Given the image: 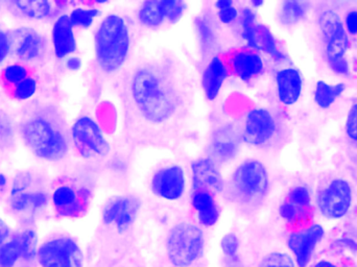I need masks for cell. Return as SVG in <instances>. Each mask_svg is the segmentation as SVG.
I'll return each mask as SVG.
<instances>
[{
    "label": "cell",
    "instance_id": "11",
    "mask_svg": "<svg viewBox=\"0 0 357 267\" xmlns=\"http://www.w3.org/2000/svg\"><path fill=\"white\" fill-rule=\"evenodd\" d=\"M153 193L165 201H178L186 188V176L180 165H169L155 172L151 181Z\"/></svg>",
    "mask_w": 357,
    "mask_h": 267
},
{
    "label": "cell",
    "instance_id": "35",
    "mask_svg": "<svg viewBox=\"0 0 357 267\" xmlns=\"http://www.w3.org/2000/svg\"><path fill=\"white\" fill-rule=\"evenodd\" d=\"M2 77H3L6 83L16 86L21 82L24 81L26 77H29V71H27L26 67L23 66V65H8V67L4 68Z\"/></svg>",
    "mask_w": 357,
    "mask_h": 267
},
{
    "label": "cell",
    "instance_id": "15",
    "mask_svg": "<svg viewBox=\"0 0 357 267\" xmlns=\"http://www.w3.org/2000/svg\"><path fill=\"white\" fill-rule=\"evenodd\" d=\"M139 208V201L136 197H119L105 208L102 220L107 224H115L119 232H123L133 224Z\"/></svg>",
    "mask_w": 357,
    "mask_h": 267
},
{
    "label": "cell",
    "instance_id": "33",
    "mask_svg": "<svg viewBox=\"0 0 357 267\" xmlns=\"http://www.w3.org/2000/svg\"><path fill=\"white\" fill-rule=\"evenodd\" d=\"M165 19L171 23H176L182 18L186 10V3L181 0H160Z\"/></svg>",
    "mask_w": 357,
    "mask_h": 267
},
{
    "label": "cell",
    "instance_id": "13",
    "mask_svg": "<svg viewBox=\"0 0 357 267\" xmlns=\"http://www.w3.org/2000/svg\"><path fill=\"white\" fill-rule=\"evenodd\" d=\"M90 191L87 188H75L70 185H60L52 193V204L56 212L64 218L81 215L89 201Z\"/></svg>",
    "mask_w": 357,
    "mask_h": 267
},
{
    "label": "cell",
    "instance_id": "43",
    "mask_svg": "<svg viewBox=\"0 0 357 267\" xmlns=\"http://www.w3.org/2000/svg\"><path fill=\"white\" fill-rule=\"evenodd\" d=\"M345 26L350 35H357V10H350L346 16Z\"/></svg>",
    "mask_w": 357,
    "mask_h": 267
},
{
    "label": "cell",
    "instance_id": "10",
    "mask_svg": "<svg viewBox=\"0 0 357 267\" xmlns=\"http://www.w3.org/2000/svg\"><path fill=\"white\" fill-rule=\"evenodd\" d=\"M276 132V121L271 112L264 108L253 109L245 117L241 139L251 146H264L273 140Z\"/></svg>",
    "mask_w": 357,
    "mask_h": 267
},
{
    "label": "cell",
    "instance_id": "41",
    "mask_svg": "<svg viewBox=\"0 0 357 267\" xmlns=\"http://www.w3.org/2000/svg\"><path fill=\"white\" fill-rule=\"evenodd\" d=\"M12 50V38L4 31L0 29V65L8 58Z\"/></svg>",
    "mask_w": 357,
    "mask_h": 267
},
{
    "label": "cell",
    "instance_id": "28",
    "mask_svg": "<svg viewBox=\"0 0 357 267\" xmlns=\"http://www.w3.org/2000/svg\"><path fill=\"white\" fill-rule=\"evenodd\" d=\"M307 12V4L303 1H284L281 6L280 13H279V19L283 25L296 24L301 21Z\"/></svg>",
    "mask_w": 357,
    "mask_h": 267
},
{
    "label": "cell",
    "instance_id": "45",
    "mask_svg": "<svg viewBox=\"0 0 357 267\" xmlns=\"http://www.w3.org/2000/svg\"><path fill=\"white\" fill-rule=\"evenodd\" d=\"M82 65H83V63H82L81 58H79V56H69V58L67 59L66 67L69 70H79V69L82 68Z\"/></svg>",
    "mask_w": 357,
    "mask_h": 267
},
{
    "label": "cell",
    "instance_id": "31",
    "mask_svg": "<svg viewBox=\"0 0 357 267\" xmlns=\"http://www.w3.org/2000/svg\"><path fill=\"white\" fill-rule=\"evenodd\" d=\"M191 204H192L193 209L197 212V214L204 213V212L209 211V210L218 207L215 199H214L213 193L207 190L193 191Z\"/></svg>",
    "mask_w": 357,
    "mask_h": 267
},
{
    "label": "cell",
    "instance_id": "2",
    "mask_svg": "<svg viewBox=\"0 0 357 267\" xmlns=\"http://www.w3.org/2000/svg\"><path fill=\"white\" fill-rule=\"evenodd\" d=\"M94 46L96 60L105 73L119 70L131 47V36L125 19L119 15H108L96 29Z\"/></svg>",
    "mask_w": 357,
    "mask_h": 267
},
{
    "label": "cell",
    "instance_id": "22",
    "mask_svg": "<svg viewBox=\"0 0 357 267\" xmlns=\"http://www.w3.org/2000/svg\"><path fill=\"white\" fill-rule=\"evenodd\" d=\"M231 68L235 77L249 84L264 73V62L254 50H241L231 59Z\"/></svg>",
    "mask_w": 357,
    "mask_h": 267
},
{
    "label": "cell",
    "instance_id": "17",
    "mask_svg": "<svg viewBox=\"0 0 357 267\" xmlns=\"http://www.w3.org/2000/svg\"><path fill=\"white\" fill-rule=\"evenodd\" d=\"M31 183L27 176H20L15 181L10 192V205L15 212L36 211L47 204V194L44 191H29Z\"/></svg>",
    "mask_w": 357,
    "mask_h": 267
},
{
    "label": "cell",
    "instance_id": "34",
    "mask_svg": "<svg viewBox=\"0 0 357 267\" xmlns=\"http://www.w3.org/2000/svg\"><path fill=\"white\" fill-rule=\"evenodd\" d=\"M37 81L33 77H26L24 81L14 86L13 96L18 100H27L33 98L37 92Z\"/></svg>",
    "mask_w": 357,
    "mask_h": 267
},
{
    "label": "cell",
    "instance_id": "23",
    "mask_svg": "<svg viewBox=\"0 0 357 267\" xmlns=\"http://www.w3.org/2000/svg\"><path fill=\"white\" fill-rule=\"evenodd\" d=\"M277 94L283 105L291 106L301 98L303 81L299 71L295 68H284L276 75Z\"/></svg>",
    "mask_w": 357,
    "mask_h": 267
},
{
    "label": "cell",
    "instance_id": "5",
    "mask_svg": "<svg viewBox=\"0 0 357 267\" xmlns=\"http://www.w3.org/2000/svg\"><path fill=\"white\" fill-rule=\"evenodd\" d=\"M270 187L268 170L257 160H247L237 166L231 178V188L238 201L252 204L264 199Z\"/></svg>",
    "mask_w": 357,
    "mask_h": 267
},
{
    "label": "cell",
    "instance_id": "46",
    "mask_svg": "<svg viewBox=\"0 0 357 267\" xmlns=\"http://www.w3.org/2000/svg\"><path fill=\"white\" fill-rule=\"evenodd\" d=\"M340 245H344V247L349 249L350 251L357 252V243L354 239L343 238L339 241Z\"/></svg>",
    "mask_w": 357,
    "mask_h": 267
},
{
    "label": "cell",
    "instance_id": "32",
    "mask_svg": "<svg viewBox=\"0 0 357 267\" xmlns=\"http://www.w3.org/2000/svg\"><path fill=\"white\" fill-rule=\"evenodd\" d=\"M218 18L224 24H232L238 19L239 12L232 0H218L215 2Z\"/></svg>",
    "mask_w": 357,
    "mask_h": 267
},
{
    "label": "cell",
    "instance_id": "24",
    "mask_svg": "<svg viewBox=\"0 0 357 267\" xmlns=\"http://www.w3.org/2000/svg\"><path fill=\"white\" fill-rule=\"evenodd\" d=\"M228 77V67L224 61L220 56H213L206 66L202 77V86L208 100L212 102L218 98Z\"/></svg>",
    "mask_w": 357,
    "mask_h": 267
},
{
    "label": "cell",
    "instance_id": "18",
    "mask_svg": "<svg viewBox=\"0 0 357 267\" xmlns=\"http://www.w3.org/2000/svg\"><path fill=\"white\" fill-rule=\"evenodd\" d=\"M241 37L252 50L266 52L276 62L287 60V56L279 49L274 35L266 25L256 23L249 29H243Z\"/></svg>",
    "mask_w": 357,
    "mask_h": 267
},
{
    "label": "cell",
    "instance_id": "19",
    "mask_svg": "<svg viewBox=\"0 0 357 267\" xmlns=\"http://www.w3.org/2000/svg\"><path fill=\"white\" fill-rule=\"evenodd\" d=\"M241 139V134L237 133L232 127H222V129H218L210 142L211 159L222 163L234 159L238 153Z\"/></svg>",
    "mask_w": 357,
    "mask_h": 267
},
{
    "label": "cell",
    "instance_id": "26",
    "mask_svg": "<svg viewBox=\"0 0 357 267\" xmlns=\"http://www.w3.org/2000/svg\"><path fill=\"white\" fill-rule=\"evenodd\" d=\"M138 19L144 26L151 27V29L160 26L167 20L161 2L157 0L144 2L138 12Z\"/></svg>",
    "mask_w": 357,
    "mask_h": 267
},
{
    "label": "cell",
    "instance_id": "16",
    "mask_svg": "<svg viewBox=\"0 0 357 267\" xmlns=\"http://www.w3.org/2000/svg\"><path fill=\"white\" fill-rule=\"evenodd\" d=\"M193 191L222 192L225 183L218 164L211 158L197 160L191 165Z\"/></svg>",
    "mask_w": 357,
    "mask_h": 267
},
{
    "label": "cell",
    "instance_id": "20",
    "mask_svg": "<svg viewBox=\"0 0 357 267\" xmlns=\"http://www.w3.org/2000/svg\"><path fill=\"white\" fill-rule=\"evenodd\" d=\"M12 48L15 54L25 62L37 60L45 49L43 37L33 29H20L12 39Z\"/></svg>",
    "mask_w": 357,
    "mask_h": 267
},
{
    "label": "cell",
    "instance_id": "42",
    "mask_svg": "<svg viewBox=\"0 0 357 267\" xmlns=\"http://www.w3.org/2000/svg\"><path fill=\"white\" fill-rule=\"evenodd\" d=\"M281 218H284L287 222H293V220H297L299 216L300 208L296 207L293 204L287 201V203L281 205L280 209Z\"/></svg>",
    "mask_w": 357,
    "mask_h": 267
},
{
    "label": "cell",
    "instance_id": "21",
    "mask_svg": "<svg viewBox=\"0 0 357 267\" xmlns=\"http://www.w3.org/2000/svg\"><path fill=\"white\" fill-rule=\"evenodd\" d=\"M73 29L68 15H61L52 26V46L54 56L59 60L69 58L77 52V43Z\"/></svg>",
    "mask_w": 357,
    "mask_h": 267
},
{
    "label": "cell",
    "instance_id": "30",
    "mask_svg": "<svg viewBox=\"0 0 357 267\" xmlns=\"http://www.w3.org/2000/svg\"><path fill=\"white\" fill-rule=\"evenodd\" d=\"M98 14H100V10L98 8H77L68 16L73 27L89 29L93 24Z\"/></svg>",
    "mask_w": 357,
    "mask_h": 267
},
{
    "label": "cell",
    "instance_id": "25",
    "mask_svg": "<svg viewBox=\"0 0 357 267\" xmlns=\"http://www.w3.org/2000/svg\"><path fill=\"white\" fill-rule=\"evenodd\" d=\"M345 91V85L340 83L337 85H329L325 82H318L314 89V100L322 109H329L335 100Z\"/></svg>",
    "mask_w": 357,
    "mask_h": 267
},
{
    "label": "cell",
    "instance_id": "48",
    "mask_svg": "<svg viewBox=\"0 0 357 267\" xmlns=\"http://www.w3.org/2000/svg\"><path fill=\"white\" fill-rule=\"evenodd\" d=\"M6 183H8V180H6V176L0 174V189L4 188L6 186Z\"/></svg>",
    "mask_w": 357,
    "mask_h": 267
},
{
    "label": "cell",
    "instance_id": "40",
    "mask_svg": "<svg viewBox=\"0 0 357 267\" xmlns=\"http://www.w3.org/2000/svg\"><path fill=\"white\" fill-rule=\"evenodd\" d=\"M239 24L241 31L256 24V14L253 8L245 6L239 12Z\"/></svg>",
    "mask_w": 357,
    "mask_h": 267
},
{
    "label": "cell",
    "instance_id": "37",
    "mask_svg": "<svg viewBox=\"0 0 357 267\" xmlns=\"http://www.w3.org/2000/svg\"><path fill=\"white\" fill-rule=\"evenodd\" d=\"M289 201L298 208L307 207L310 204V191L305 187H296L289 192Z\"/></svg>",
    "mask_w": 357,
    "mask_h": 267
},
{
    "label": "cell",
    "instance_id": "49",
    "mask_svg": "<svg viewBox=\"0 0 357 267\" xmlns=\"http://www.w3.org/2000/svg\"><path fill=\"white\" fill-rule=\"evenodd\" d=\"M251 4L253 8H259V6H264V1L262 0H253Z\"/></svg>",
    "mask_w": 357,
    "mask_h": 267
},
{
    "label": "cell",
    "instance_id": "29",
    "mask_svg": "<svg viewBox=\"0 0 357 267\" xmlns=\"http://www.w3.org/2000/svg\"><path fill=\"white\" fill-rule=\"evenodd\" d=\"M195 25H197L199 42H201L204 52H211L216 43V33L213 22L210 20L209 17L204 15L197 19Z\"/></svg>",
    "mask_w": 357,
    "mask_h": 267
},
{
    "label": "cell",
    "instance_id": "44",
    "mask_svg": "<svg viewBox=\"0 0 357 267\" xmlns=\"http://www.w3.org/2000/svg\"><path fill=\"white\" fill-rule=\"evenodd\" d=\"M10 229L2 218H0V247L6 243L8 237H10Z\"/></svg>",
    "mask_w": 357,
    "mask_h": 267
},
{
    "label": "cell",
    "instance_id": "3",
    "mask_svg": "<svg viewBox=\"0 0 357 267\" xmlns=\"http://www.w3.org/2000/svg\"><path fill=\"white\" fill-rule=\"evenodd\" d=\"M25 144L40 159L59 161L68 153L69 144L64 132L45 116H35L22 127Z\"/></svg>",
    "mask_w": 357,
    "mask_h": 267
},
{
    "label": "cell",
    "instance_id": "12",
    "mask_svg": "<svg viewBox=\"0 0 357 267\" xmlns=\"http://www.w3.org/2000/svg\"><path fill=\"white\" fill-rule=\"evenodd\" d=\"M37 254V234L31 230L23 231L0 247V267H14L20 259L31 261Z\"/></svg>",
    "mask_w": 357,
    "mask_h": 267
},
{
    "label": "cell",
    "instance_id": "6",
    "mask_svg": "<svg viewBox=\"0 0 357 267\" xmlns=\"http://www.w3.org/2000/svg\"><path fill=\"white\" fill-rule=\"evenodd\" d=\"M73 143L79 155L85 159L105 157L110 151L108 140L98 123L89 116L75 121L71 130Z\"/></svg>",
    "mask_w": 357,
    "mask_h": 267
},
{
    "label": "cell",
    "instance_id": "38",
    "mask_svg": "<svg viewBox=\"0 0 357 267\" xmlns=\"http://www.w3.org/2000/svg\"><path fill=\"white\" fill-rule=\"evenodd\" d=\"M220 247L227 258L236 257L239 249V241L236 235L231 233V234H227L226 236L222 237V241H220Z\"/></svg>",
    "mask_w": 357,
    "mask_h": 267
},
{
    "label": "cell",
    "instance_id": "4",
    "mask_svg": "<svg viewBox=\"0 0 357 267\" xmlns=\"http://www.w3.org/2000/svg\"><path fill=\"white\" fill-rule=\"evenodd\" d=\"M205 238L199 227L182 222L174 227L167 238V256L176 267H188L195 264L204 251Z\"/></svg>",
    "mask_w": 357,
    "mask_h": 267
},
{
    "label": "cell",
    "instance_id": "39",
    "mask_svg": "<svg viewBox=\"0 0 357 267\" xmlns=\"http://www.w3.org/2000/svg\"><path fill=\"white\" fill-rule=\"evenodd\" d=\"M346 132L350 140L357 146V104L354 105L348 113Z\"/></svg>",
    "mask_w": 357,
    "mask_h": 267
},
{
    "label": "cell",
    "instance_id": "47",
    "mask_svg": "<svg viewBox=\"0 0 357 267\" xmlns=\"http://www.w3.org/2000/svg\"><path fill=\"white\" fill-rule=\"evenodd\" d=\"M314 267H337V266H335V264H331V262L329 261H325V260H323V261L318 262V264L314 266Z\"/></svg>",
    "mask_w": 357,
    "mask_h": 267
},
{
    "label": "cell",
    "instance_id": "27",
    "mask_svg": "<svg viewBox=\"0 0 357 267\" xmlns=\"http://www.w3.org/2000/svg\"><path fill=\"white\" fill-rule=\"evenodd\" d=\"M13 4L18 8L23 16L35 20L46 18L50 16L52 10V3L45 0H21L14 1Z\"/></svg>",
    "mask_w": 357,
    "mask_h": 267
},
{
    "label": "cell",
    "instance_id": "7",
    "mask_svg": "<svg viewBox=\"0 0 357 267\" xmlns=\"http://www.w3.org/2000/svg\"><path fill=\"white\" fill-rule=\"evenodd\" d=\"M42 267H83V252L77 241L69 237H56L38 249Z\"/></svg>",
    "mask_w": 357,
    "mask_h": 267
},
{
    "label": "cell",
    "instance_id": "9",
    "mask_svg": "<svg viewBox=\"0 0 357 267\" xmlns=\"http://www.w3.org/2000/svg\"><path fill=\"white\" fill-rule=\"evenodd\" d=\"M319 208L323 215L331 220L344 218L352 206V189L349 183L335 180L321 191L318 199Z\"/></svg>",
    "mask_w": 357,
    "mask_h": 267
},
{
    "label": "cell",
    "instance_id": "36",
    "mask_svg": "<svg viewBox=\"0 0 357 267\" xmlns=\"http://www.w3.org/2000/svg\"><path fill=\"white\" fill-rule=\"evenodd\" d=\"M259 267H296V264L291 256L275 252L266 256L260 262Z\"/></svg>",
    "mask_w": 357,
    "mask_h": 267
},
{
    "label": "cell",
    "instance_id": "8",
    "mask_svg": "<svg viewBox=\"0 0 357 267\" xmlns=\"http://www.w3.org/2000/svg\"><path fill=\"white\" fill-rule=\"evenodd\" d=\"M321 31L325 41L327 60L329 64L343 60L349 48V38L341 18L335 10H325L320 16Z\"/></svg>",
    "mask_w": 357,
    "mask_h": 267
},
{
    "label": "cell",
    "instance_id": "14",
    "mask_svg": "<svg viewBox=\"0 0 357 267\" xmlns=\"http://www.w3.org/2000/svg\"><path fill=\"white\" fill-rule=\"evenodd\" d=\"M325 231L320 224H314L301 232L293 233L289 237L287 245L296 257L298 266L306 267L312 259V253L319 245Z\"/></svg>",
    "mask_w": 357,
    "mask_h": 267
},
{
    "label": "cell",
    "instance_id": "1",
    "mask_svg": "<svg viewBox=\"0 0 357 267\" xmlns=\"http://www.w3.org/2000/svg\"><path fill=\"white\" fill-rule=\"evenodd\" d=\"M136 106L148 121L161 123L177 108V96L169 82L152 67L139 69L132 82Z\"/></svg>",
    "mask_w": 357,
    "mask_h": 267
}]
</instances>
